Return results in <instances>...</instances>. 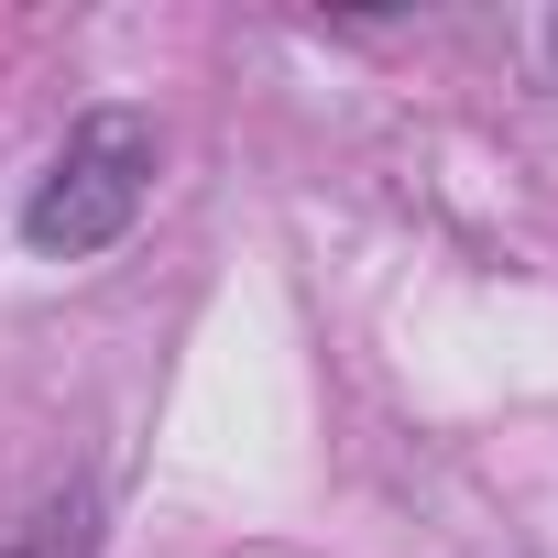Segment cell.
Listing matches in <instances>:
<instances>
[{
  "instance_id": "obj_1",
  "label": "cell",
  "mask_w": 558,
  "mask_h": 558,
  "mask_svg": "<svg viewBox=\"0 0 558 558\" xmlns=\"http://www.w3.org/2000/svg\"><path fill=\"white\" fill-rule=\"evenodd\" d=\"M154 154H165V143H154L143 110H88V121L56 143L45 186L23 197V241L56 252V263L110 252V241L143 219V197H154Z\"/></svg>"
},
{
  "instance_id": "obj_2",
  "label": "cell",
  "mask_w": 558,
  "mask_h": 558,
  "mask_svg": "<svg viewBox=\"0 0 558 558\" xmlns=\"http://www.w3.org/2000/svg\"><path fill=\"white\" fill-rule=\"evenodd\" d=\"M12 558H77V514H56V525H45L34 547H12Z\"/></svg>"
}]
</instances>
